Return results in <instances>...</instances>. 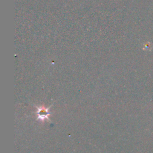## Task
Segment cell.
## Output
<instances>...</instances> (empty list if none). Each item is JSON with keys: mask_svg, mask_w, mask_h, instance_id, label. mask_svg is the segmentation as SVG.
<instances>
[{"mask_svg": "<svg viewBox=\"0 0 153 153\" xmlns=\"http://www.w3.org/2000/svg\"><path fill=\"white\" fill-rule=\"evenodd\" d=\"M50 106L48 108H45L44 106H36V109H37L36 112V114L37 115L36 120H39L41 121H44V120L45 119H47V120L50 121V120L48 118V116L51 114V112L49 111Z\"/></svg>", "mask_w": 153, "mask_h": 153, "instance_id": "obj_1", "label": "cell"}]
</instances>
